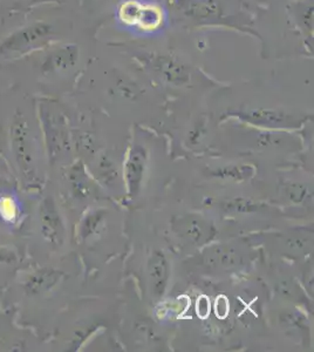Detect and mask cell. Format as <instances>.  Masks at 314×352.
I'll return each mask as SVG.
<instances>
[{"instance_id":"ba28073f","label":"cell","mask_w":314,"mask_h":352,"mask_svg":"<svg viewBox=\"0 0 314 352\" xmlns=\"http://www.w3.org/2000/svg\"><path fill=\"white\" fill-rule=\"evenodd\" d=\"M183 12L196 19H208L218 14L219 6L212 0H189L184 5Z\"/></svg>"},{"instance_id":"6da1fadb","label":"cell","mask_w":314,"mask_h":352,"mask_svg":"<svg viewBox=\"0 0 314 352\" xmlns=\"http://www.w3.org/2000/svg\"><path fill=\"white\" fill-rule=\"evenodd\" d=\"M56 36V25L45 19L14 28L0 38V66L13 64L51 46Z\"/></svg>"},{"instance_id":"9c48e42d","label":"cell","mask_w":314,"mask_h":352,"mask_svg":"<svg viewBox=\"0 0 314 352\" xmlns=\"http://www.w3.org/2000/svg\"><path fill=\"white\" fill-rule=\"evenodd\" d=\"M154 66L159 69V72L162 73V76H166L169 79L171 82L175 84H181L186 80L187 78V72L186 68L181 65L177 64L176 61L172 59H168V58H157L156 63H154Z\"/></svg>"},{"instance_id":"8fae6325","label":"cell","mask_w":314,"mask_h":352,"mask_svg":"<svg viewBox=\"0 0 314 352\" xmlns=\"http://www.w3.org/2000/svg\"><path fill=\"white\" fill-rule=\"evenodd\" d=\"M144 3L137 0H127L119 8V19L127 26H136Z\"/></svg>"},{"instance_id":"30bf717a","label":"cell","mask_w":314,"mask_h":352,"mask_svg":"<svg viewBox=\"0 0 314 352\" xmlns=\"http://www.w3.org/2000/svg\"><path fill=\"white\" fill-rule=\"evenodd\" d=\"M144 160L142 153L133 152L131 160L127 164V177L129 181V189L131 192H135L139 187V181L144 174Z\"/></svg>"},{"instance_id":"5bb4252c","label":"cell","mask_w":314,"mask_h":352,"mask_svg":"<svg viewBox=\"0 0 314 352\" xmlns=\"http://www.w3.org/2000/svg\"><path fill=\"white\" fill-rule=\"evenodd\" d=\"M189 234H190L191 239L194 241L202 240V237L204 236L203 232H202V228H201V224H199V222H192L190 224V228H189Z\"/></svg>"},{"instance_id":"7c38bea8","label":"cell","mask_w":314,"mask_h":352,"mask_svg":"<svg viewBox=\"0 0 314 352\" xmlns=\"http://www.w3.org/2000/svg\"><path fill=\"white\" fill-rule=\"evenodd\" d=\"M247 116L254 120L260 122H280L285 119V116H280V113L270 112V111H252L247 113Z\"/></svg>"},{"instance_id":"4fadbf2b","label":"cell","mask_w":314,"mask_h":352,"mask_svg":"<svg viewBox=\"0 0 314 352\" xmlns=\"http://www.w3.org/2000/svg\"><path fill=\"white\" fill-rule=\"evenodd\" d=\"M252 207H255V206H252V204L249 202V201L243 200H235L232 204H229V208L235 209L237 212H250Z\"/></svg>"},{"instance_id":"7a4b0ae2","label":"cell","mask_w":314,"mask_h":352,"mask_svg":"<svg viewBox=\"0 0 314 352\" xmlns=\"http://www.w3.org/2000/svg\"><path fill=\"white\" fill-rule=\"evenodd\" d=\"M10 141L14 160L25 182L31 186L38 182V172L34 157L32 129L24 109H14L10 119Z\"/></svg>"},{"instance_id":"52a82bcc","label":"cell","mask_w":314,"mask_h":352,"mask_svg":"<svg viewBox=\"0 0 314 352\" xmlns=\"http://www.w3.org/2000/svg\"><path fill=\"white\" fill-rule=\"evenodd\" d=\"M162 23H164V12L157 5L142 4L136 28H139L144 32H153L159 30L162 26Z\"/></svg>"},{"instance_id":"3957f363","label":"cell","mask_w":314,"mask_h":352,"mask_svg":"<svg viewBox=\"0 0 314 352\" xmlns=\"http://www.w3.org/2000/svg\"><path fill=\"white\" fill-rule=\"evenodd\" d=\"M43 51L45 53L38 64L40 72L43 74H49V73L68 69L69 67H73L79 59L78 48L72 45H65V46H58V47L48 46Z\"/></svg>"},{"instance_id":"277c9868","label":"cell","mask_w":314,"mask_h":352,"mask_svg":"<svg viewBox=\"0 0 314 352\" xmlns=\"http://www.w3.org/2000/svg\"><path fill=\"white\" fill-rule=\"evenodd\" d=\"M40 232L53 244H60L64 237V226L52 197L44 199L40 206Z\"/></svg>"},{"instance_id":"5b68a950","label":"cell","mask_w":314,"mask_h":352,"mask_svg":"<svg viewBox=\"0 0 314 352\" xmlns=\"http://www.w3.org/2000/svg\"><path fill=\"white\" fill-rule=\"evenodd\" d=\"M61 272L53 269H39L31 272L23 283V289L28 296H36L41 292H47L60 280Z\"/></svg>"},{"instance_id":"8992f818","label":"cell","mask_w":314,"mask_h":352,"mask_svg":"<svg viewBox=\"0 0 314 352\" xmlns=\"http://www.w3.org/2000/svg\"><path fill=\"white\" fill-rule=\"evenodd\" d=\"M149 275L157 295H162L167 285L168 276H169V268H168L167 260L164 257V252H157L151 257L149 262Z\"/></svg>"},{"instance_id":"9a60e30c","label":"cell","mask_w":314,"mask_h":352,"mask_svg":"<svg viewBox=\"0 0 314 352\" xmlns=\"http://www.w3.org/2000/svg\"><path fill=\"white\" fill-rule=\"evenodd\" d=\"M1 19H3V16H1V13H0V21H1Z\"/></svg>"}]
</instances>
